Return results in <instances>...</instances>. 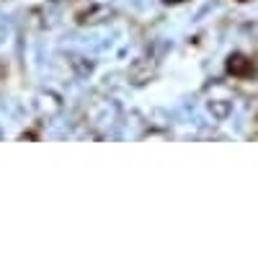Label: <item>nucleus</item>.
I'll return each mask as SVG.
<instances>
[{"mask_svg":"<svg viewBox=\"0 0 258 256\" xmlns=\"http://www.w3.org/2000/svg\"><path fill=\"white\" fill-rule=\"evenodd\" d=\"M227 73L235 75V78H248V75L253 73V70H250V60L243 57L240 52L230 55V57H227Z\"/></svg>","mask_w":258,"mask_h":256,"instance_id":"f257e3e1","label":"nucleus"},{"mask_svg":"<svg viewBox=\"0 0 258 256\" xmlns=\"http://www.w3.org/2000/svg\"><path fill=\"white\" fill-rule=\"evenodd\" d=\"M212 114L214 117H227L230 114V104L225 101V104H212Z\"/></svg>","mask_w":258,"mask_h":256,"instance_id":"f03ea898","label":"nucleus"},{"mask_svg":"<svg viewBox=\"0 0 258 256\" xmlns=\"http://www.w3.org/2000/svg\"><path fill=\"white\" fill-rule=\"evenodd\" d=\"M165 6H181V3H186V0H163Z\"/></svg>","mask_w":258,"mask_h":256,"instance_id":"7ed1b4c3","label":"nucleus"},{"mask_svg":"<svg viewBox=\"0 0 258 256\" xmlns=\"http://www.w3.org/2000/svg\"><path fill=\"white\" fill-rule=\"evenodd\" d=\"M243 3H248V0H243Z\"/></svg>","mask_w":258,"mask_h":256,"instance_id":"20e7f679","label":"nucleus"}]
</instances>
